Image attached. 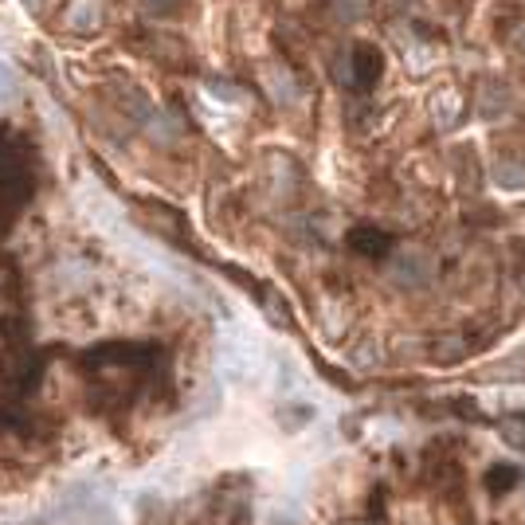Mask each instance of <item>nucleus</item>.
<instances>
[{"label": "nucleus", "mask_w": 525, "mask_h": 525, "mask_svg": "<svg viewBox=\"0 0 525 525\" xmlns=\"http://www.w3.org/2000/svg\"><path fill=\"white\" fill-rule=\"evenodd\" d=\"M216 365L228 381H251L259 377L263 369V349L251 334H239V330H228L220 337V349H216Z\"/></svg>", "instance_id": "f257e3e1"}, {"label": "nucleus", "mask_w": 525, "mask_h": 525, "mask_svg": "<svg viewBox=\"0 0 525 525\" xmlns=\"http://www.w3.org/2000/svg\"><path fill=\"white\" fill-rule=\"evenodd\" d=\"M388 279L404 290H424L435 279V259L420 247H404L388 263Z\"/></svg>", "instance_id": "f03ea898"}, {"label": "nucleus", "mask_w": 525, "mask_h": 525, "mask_svg": "<svg viewBox=\"0 0 525 525\" xmlns=\"http://www.w3.org/2000/svg\"><path fill=\"white\" fill-rule=\"evenodd\" d=\"M510 106H514V95H510V87H506V83H498V79L482 83V95H478V114H482L486 122H498V118H506V114H510Z\"/></svg>", "instance_id": "7ed1b4c3"}, {"label": "nucleus", "mask_w": 525, "mask_h": 525, "mask_svg": "<svg viewBox=\"0 0 525 525\" xmlns=\"http://www.w3.org/2000/svg\"><path fill=\"white\" fill-rule=\"evenodd\" d=\"M98 24H102V0H71V8H67V28L71 32H95Z\"/></svg>", "instance_id": "20e7f679"}, {"label": "nucleus", "mask_w": 525, "mask_h": 525, "mask_svg": "<svg viewBox=\"0 0 525 525\" xmlns=\"http://www.w3.org/2000/svg\"><path fill=\"white\" fill-rule=\"evenodd\" d=\"M490 177H494L498 189L522 192L525 189V161H518V157H502V161H494Z\"/></svg>", "instance_id": "39448f33"}, {"label": "nucleus", "mask_w": 525, "mask_h": 525, "mask_svg": "<svg viewBox=\"0 0 525 525\" xmlns=\"http://www.w3.org/2000/svg\"><path fill=\"white\" fill-rule=\"evenodd\" d=\"M145 134L157 145H173L181 138V122H177L173 114H149V118H145Z\"/></svg>", "instance_id": "423d86ee"}, {"label": "nucleus", "mask_w": 525, "mask_h": 525, "mask_svg": "<svg viewBox=\"0 0 525 525\" xmlns=\"http://www.w3.org/2000/svg\"><path fill=\"white\" fill-rule=\"evenodd\" d=\"M431 118H435L439 130H451L455 118H459V95H455V91H435V98H431Z\"/></svg>", "instance_id": "0eeeda50"}, {"label": "nucleus", "mask_w": 525, "mask_h": 525, "mask_svg": "<svg viewBox=\"0 0 525 525\" xmlns=\"http://www.w3.org/2000/svg\"><path fill=\"white\" fill-rule=\"evenodd\" d=\"M263 79H267V87H271V98H275V102H294V95H298V91H294V83H290L287 71H275V67H267V75H263Z\"/></svg>", "instance_id": "6e6552de"}, {"label": "nucleus", "mask_w": 525, "mask_h": 525, "mask_svg": "<svg viewBox=\"0 0 525 525\" xmlns=\"http://www.w3.org/2000/svg\"><path fill=\"white\" fill-rule=\"evenodd\" d=\"M20 98V79L8 63H0V106H12Z\"/></svg>", "instance_id": "1a4fd4ad"}, {"label": "nucleus", "mask_w": 525, "mask_h": 525, "mask_svg": "<svg viewBox=\"0 0 525 525\" xmlns=\"http://www.w3.org/2000/svg\"><path fill=\"white\" fill-rule=\"evenodd\" d=\"M204 98H208V102H220V106H239V102H243L236 87H204Z\"/></svg>", "instance_id": "9d476101"}, {"label": "nucleus", "mask_w": 525, "mask_h": 525, "mask_svg": "<svg viewBox=\"0 0 525 525\" xmlns=\"http://www.w3.org/2000/svg\"><path fill=\"white\" fill-rule=\"evenodd\" d=\"M431 59H435V48H420V44H412V51H408V63H412V71H428Z\"/></svg>", "instance_id": "9b49d317"}, {"label": "nucleus", "mask_w": 525, "mask_h": 525, "mask_svg": "<svg viewBox=\"0 0 525 525\" xmlns=\"http://www.w3.org/2000/svg\"><path fill=\"white\" fill-rule=\"evenodd\" d=\"M357 12H361V4H357V0H341V4H337V16H349V20H353Z\"/></svg>", "instance_id": "f8f14e48"}, {"label": "nucleus", "mask_w": 525, "mask_h": 525, "mask_svg": "<svg viewBox=\"0 0 525 525\" xmlns=\"http://www.w3.org/2000/svg\"><path fill=\"white\" fill-rule=\"evenodd\" d=\"M149 8H153V12H169V8H173V0H149Z\"/></svg>", "instance_id": "ddd939ff"}, {"label": "nucleus", "mask_w": 525, "mask_h": 525, "mask_svg": "<svg viewBox=\"0 0 525 525\" xmlns=\"http://www.w3.org/2000/svg\"><path fill=\"white\" fill-rule=\"evenodd\" d=\"M514 48L522 51V59H525V28H522V32H518V40H514Z\"/></svg>", "instance_id": "4468645a"}, {"label": "nucleus", "mask_w": 525, "mask_h": 525, "mask_svg": "<svg viewBox=\"0 0 525 525\" xmlns=\"http://www.w3.org/2000/svg\"><path fill=\"white\" fill-rule=\"evenodd\" d=\"M20 4H24V8H40L44 0H20Z\"/></svg>", "instance_id": "2eb2a0df"}]
</instances>
